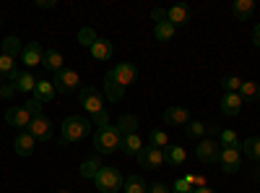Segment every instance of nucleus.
Segmentation results:
<instances>
[{
  "instance_id": "47",
  "label": "nucleus",
  "mask_w": 260,
  "mask_h": 193,
  "mask_svg": "<svg viewBox=\"0 0 260 193\" xmlns=\"http://www.w3.org/2000/svg\"><path fill=\"white\" fill-rule=\"evenodd\" d=\"M257 173H260V167H257Z\"/></svg>"
},
{
  "instance_id": "8",
  "label": "nucleus",
  "mask_w": 260,
  "mask_h": 193,
  "mask_svg": "<svg viewBox=\"0 0 260 193\" xmlns=\"http://www.w3.org/2000/svg\"><path fill=\"white\" fill-rule=\"evenodd\" d=\"M219 152H221V146L216 144L213 139H206V141H201L198 146H195V157H198L201 164H213V162H219Z\"/></svg>"
},
{
  "instance_id": "13",
  "label": "nucleus",
  "mask_w": 260,
  "mask_h": 193,
  "mask_svg": "<svg viewBox=\"0 0 260 193\" xmlns=\"http://www.w3.org/2000/svg\"><path fill=\"white\" fill-rule=\"evenodd\" d=\"M55 84L52 81H47V78H37V87H34V99L39 102V104H50L52 99H55Z\"/></svg>"
},
{
  "instance_id": "11",
  "label": "nucleus",
  "mask_w": 260,
  "mask_h": 193,
  "mask_svg": "<svg viewBox=\"0 0 260 193\" xmlns=\"http://www.w3.org/2000/svg\"><path fill=\"white\" fill-rule=\"evenodd\" d=\"M31 120H34V118H31V113L26 110V107H11V110L6 113V123L13 125L16 131H26Z\"/></svg>"
},
{
  "instance_id": "20",
  "label": "nucleus",
  "mask_w": 260,
  "mask_h": 193,
  "mask_svg": "<svg viewBox=\"0 0 260 193\" xmlns=\"http://www.w3.org/2000/svg\"><path fill=\"white\" fill-rule=\"evenodd\" d=\"M89 52H91L94 60H110L112 58V42L110 39H96L89 47Z\"/></svg>"
},
{
  "instance_id": "26",
  "label": "nucleus",
  "mask_w": 260,
  "mask_h": 193,
  "mask_svg": "<svg viewBox=\"0 0 260 193\" xmlns=\"http://www.w3.org/2000/svg\"><path fill=\"white\" fill-rule=\"evenodd\" d=\"M117 131H120L122 136L138 133V118H136V115H120V120H117Z\"/></svg>"
},
{
  "instance_id": "16",
  "label": "nucleus",
  "mask_w": 260,
  "mask_h": 193,
  "mask_svg": "<svg viewBox=\"0 0 260 193\" xmlns=\"http://www.w3.org/2000/svg\"><path fill=\"white\" fill-rule=\"evenodd\" d=\"M242 104H245V99L240 97V92H234V94H224V97H221V113H224L226 118H234V115H240Z\"/></svg>"
},
{
  "instance_id": "28",
  "label": "nucleus",
  "mask_w": 260,
  "mask_h": 193,
  "mask_svg": "<svg viewBox=\"0 0 260 193\" xmlns=\"http://www.w3.org/2000/svg\"><path fill=\"white\" fill-rule=\"evenodd\" d=\"M104 94H107V99H110V102H120L122 94H125V89L117 87L112 78H107V76H104Z\"/></svg>"
},
{
  "instance_id": "3",
  "label": "nucleus",
  "mask_w": 260,
  "mask_h": 193,
  "mask_svg": "<svg viewBox=\"0 0 260 193\" xmlns=\"http://www.w3.org/2000/svg\"><path fill=\"white\" fill-rule=\"evenodd\" d=\"M120 144H122V133L117 131V125H102V128H96L94 146H96L99 154H115V152H120Z\"/></svg>"
},
{
  "instance_id": "46",
  "label": "nucleus",
  "mask_w": 260,
  "mask_h": 193,
  "mask_svg": "<svg viewBox=\"0 0 260 193\" xmlns=\"http://www.w3.org/2000/svg\"><path fill=\"white\" fill-rule=\"evenodd\" d=\"M6 99V94H3V87H0V102H3Z\"/></svg>"
},
{
  "instance_id": "6",
  "label": "nucleus",
  "mask_w": 260,
  "mask_h": 193,
  "mask_svg": "<svg viewBox=\"0 0 260 193\" xmlns=\"http://www.w3.org/2000/svg\"><path fill=\"white\" fill-rule=\"evenodd\" d=\"M107 78H112V81L117 84V87L127 89L130 84H133V81L138 78V68L133 66V63H120V66H115V68L107 71Z\"/></svg>"
},
{
  "instance_id": "42",
  "label": "nucleus",
  "mask_w": 260,
  "mask_h": 193,
  "mask_svg": "<svg viewBox=\"0 0 260 193\" xmlns=\"http://www.w3.org/2000/svg\"><path fill=\"white\" fill-rule=\"evenodd\" d=\"M3 94H6V99L16 94V89H13V84H6V87H3Z\"/></svg>"
},
{
  "instance_id": "38",
  "label": "nucleus",
  "mask_w": 260,
  "mask_h": 193,
  "mask_svg": "<svg viewBox=\"0 0 260 193\" xmlns=\"http://www.w3.org/2000/svg\"><path fill=\"white\" fill-rule=\"evenodd\" d=\"M172 193H192V185H190L185 178H180L175 185H172Z\"/></svg>"
},
{
  "instance_id": "15",
  "label": "nucleus",
  "mask_w": 260,
  "mask_h": 193,
  "mask_svg": "<svg viewBox=\"0 0 260 193\" xmlns=\"http://www.w3.org/2000/svg\"><path fill=\"white\" fill-rule=\"evenodd\" d=\"M42 55H45V50H42L39 42H29L24 52H21V60H24L26 68H34V66H42Z\"/></svg>"
},
{
  "instance_id": "9",
  "label": "nucleus",
  "mask_w": 260,
  "mask_h": 193,
  "mask_svg": "<svg viewBox=\"0 0 260 193\" xmlns=\"http://www.w3.org/2000/svg\"><path fill=\"white\" fill-rule=\"evenodd\" d=\"M138 164L146 167V170H156L164 164V149H156V146H143L141 154H138Z\"/></svg>"
},
{
  "instance_id": "41",
  "label": "nucleus",
  "mask_w": 260,
  "mask_h": 193,
  "mask_svg": "<svg viewBox=\"0 0 260 193\" xmlns=\"http://www.w3.org/2000/svg\"><path fill=\"white\" fill-rule=\"evenodd\" d=\"M151 18H154L156 24H159V21H167V11H164V8H154V13H151Z\"/></svg>"
},
{
  "instance_id": "22",
  "label": "nucleus",
  "mask_w": 260,
  "mask_h": 193,
  "mask_svg": "<svg viewBox=\"0 0 260 193\" xmlns=\"http://www.w3.org/2000/svg\"><path fill=\"white\" fill-rule=\"evenodd\" d=\"M232 13L234 18H240V21H247L252 13H255V0H234V6H232Z\"/></svg>"
},
{
  "instance_id": "29",
  "label": "nucleus",
  "mask_w": 260,
  "mask_h": 193,
  "mask_svg": "<svg viewBox=\"0 0 260 193\" xmlns=\"http://www.w3.org/2000/svg\"><path fill=\"white\" fill-rule=\"evenodd\" d=\"M175 32H177V29L172 26L169 21H159V24L154 26V37H156L159 42H169L172 37H175Z\"/></svg>"
},
{
  "instance_id": "7",
  "label": "nucleus",
  "mask_w": 260,
  "mask_h": 193,
  "mask_svg": "<svg viewBox=\"0 0 260 193\" xmlns=\"http://www.w3.org/2000/svg\"><path fill=\"white\" fill-rule=\"evenodd\" d=\"M240 162H242V154H240V146H221L219 152V164L226 175L237 173L240 170Z\"/></svg>"
},
{
  "instance_id": "2",
  "label": "nucleus",
  "mask_w": 260,
  "mask_h": 193,
  "mask_svg": "<svg viewBox=\"0 0 260 193\" xmlns=\"http://www.w3.org/2000/svg\"><path fill=\"white\" fill-rule=\"evenodd\" d=\"M91 125H94V123H91L89 118H83V115L65 118L62 131H60V144H78V141H83V139H89Z\"/></svg>"
},
{
  "instance_id": "30",
  "label": "nucleus",
  "mask_w": 260,
  "mask_h": 193,
  "mask_svg": "<svg viewBox=\"0 0 260 193\" xmlns=\"http://www.w3.org/2000/svg\"><path fill=\"white\" fill-rule=\"evenodd\" d=\"M21 52H24V47H21V39H18V37H6V42H3V55L16 58V55H21Z\"/></svg>"
},
{
  "instance_id": "19",
  "label": "nucleus",
  "mask_w": 260,
  "mask_h": 193,
  "mask_svg": "<svg viewBox=\"0 0 260 193\" xmlns=\"http://www.w3.org/2000/svg\"><path fill=\"white\" fill-rule=\"evenodd\" d=\"M143 149V141L138 133H130V136H122V144H120V152H125L127 157H138Z\"/></svg>"
},
{
  "instance_id": "39",
  "label": "nucleus",
  "mask_w": 260,
  "mask_h": 193,
  "mask_svg": "<svg viewBox=\"0 0 260 193\" xmlns=\"http://www.w3.org/2000/svg\"><path fill=\"white\" fill-rule=\"evenodd\" d=\"M26 110L31 113V118H37V115H42V104H39L37 99H29V102H26Z\"/></svg>"
},
{
  "instance_id": "4",
  "label": "nucleus",
  "mask_w": 260,
  "mask_h": 193,
  "mask_svg": "<svg viewBox=\"0 0 260 193\" xmlns=\"http://www.w3.org/2000/svg\"><path fill=\"white\" fill-rule=\"evenodd\" d=\"M122 183H125V178L120 175V170H115V167H102L99 173L94 175V185H96L99 193H120Z\"/></svg>"
},
{
  "instance_id": "23",
  "label": "nucleus",
  "mask_w": 260,
  "mask_h": 193,
  "mask_svg": "<svg viewBox=\"0 0 260 193\" xmlns=\"http://www.w3.org/2000/svg\"><path fill=\"white\" fill-rule=\"evenodd\" d=\"M34 87H37V78H34V73H29V71H21V76L16 78V84H13V89L16 92H21V94H34Z\"/></svg>"
},
{
  "instance_id": "21",
  "label": "nucleus",
  "mask_w": 260,
  "mask_h": 193,
  "mask_svg": "<svg viewBox=\"0 0 260 193\" xmlns=\"http://www.w3.org/2000/svg\"><path fill=\"white\" fill-rule=\"evenodd\" d=\"M185 159H187V152H185L182 146H167L164 149V162L167 164L180 167V164H185Z\"/></svg>"
},
{
  "instance_id": "33",
  "label": "nucleus",
  "mask_w": 260,
  "mask_h": 193,
  "mask_svg": "<svg viewBox=\"0 0 260 193\" xmlns=\"http://www.w3.org/2000/svg\"><path fill=\"white\" fill-rule=\"evenodd\" d=\"M148 146L167 149V146H169V136H167L164 131H151V133H148Z\"/></svg>"
},
{
  "instance_id": "34",
  "label": "nucleus",
  "mask_w": 260,
  "mask_h": 193,
  "mask_svg": "<svg viewBox=\"0 0 260 193\" xmlns=\"http://www.w3.org/2000/svg\"><path fill=\"white\" fill-rule=\"evenodd\" d=\"M219 146H240V149H242V144H240V139H237V133L229 131V128L219 131Z\"/></svg>"
},
{
  "instance_id": "25",
  "label": "nucleus",
  "mask_w": 260,
  "mask_h": 193,
  "mask_svg": "<svg viewBox=\"0 0 260 193\" xmlns=\"http://www.w3.org/2000/svg\"><path fill=\"white\" fill-rule=\"evenodd\" d=\"M146 190H148V185L141 175H130L122 183V193H146Z\"/></svg>"
},
{
  "instance_id": "12",
  "label": "nucleus",
  "mask_w": 260,
  "mask_h": 193,
  "mask_svg": "<svg viewBox=\"0 0 260 193\" xmlns=\"http://www.w3.org/2000/svg\"><path fill=\"white\" fill-rule=\"evenodd\" d=\"M167 21H169V24L175 26V29H177V26H187L190 21H192V13H190L187 6L180 3V6H172V8L167 11Z\"/></svg>"
},
{
  "instance_id": "43",
  "label": "nucleus",
  "mask_w": 260,
  "mask_h": 193,
  "mask_svg": "<svg viewBox=\"0 0 260 193\" xmlns=\"http://www.w3.org/2000/svg\"><path fill=\"white\" fill-rule=\"evenodd\" d=\"M39 8H55V0H39Z\"/></svg>"
},
{
  "instance_id": "14",
  "label": "nucleus",
  "mask_w": 260,
  "mask_h": 193,
  "mask_svg": "<svg viewBox=\"0 0 260 193\" xmlns=\"http://www.w3.org/2000/svg\"><path fill=\"white\" fill-rule=\"evenodd\" d=\"M164 123L167 125H187L190 123V110L182 107V104H172L164 113Z\"/></svg>"
},
{
  "instance_id": "18",
  "label": "nucleus",
  "mask_w": 260,
  "mask_h": 193,
  "mask_svg": "<svg viewBox=\"0 0 260 193\" xmlns=\"http://www.w3.org/2000/svg\"><path fill=\"white\" fill-rule=\"evenodd\" d=\"M62 63H65V58H62L60 50H45V55H42V66H45L47 71H52V73H57V71L65 68Z\"/></svg>"
},
{
  "instance_id": "31",
  "label": "nucleus",
  "mask_w": 260,
  "mask_h": 193,
  "mask_svg": "<svg viewBox=\"0 0 260 193\" xmlns=\"http://www.w3.org/2000/svg\"><path fill=\"white\" fill-rule=\"evenodd\" d=\"M99 170H102V162L94 157V159H86V162L81 164V175H83V178H89V180H94V175L99 173Z\"/></svg>"
},
{
  "instance_id": "24",
  "label": "nucleus",
  "mask_w": 260,
  "mask_h": 193,
  "mask_svg": "<svg viewBox=\"0 0 260 193\" xmlns=\"http://www.w3.org/2000/svg\"><path fill=\"white\" fill-rule=\"evenodd\" d=\"M240 97H242L245 102H260V84H257V81H242Z\"/></svg>"
},
{
  "instance_id": "36",
  "label": "nucleus",
  "mask_w": 260,
  "mask_h": 193,
  "mask_svg": "<svg viewBox=\"0 0 260 193\" xmlns=\"http://www.w3.org/2000/svg\"><path fill=\"white\" fill-rule=\"evenodd\" d=\"M96 39H99V37L94 34V29H81V32H78V42H81L83 47H91Z\"/></svg>"
},
{
  "instance_id": "27",
  "label": "nucleus",
  "mask_w": 260,
  "mask_h": 193,
  "mask_svg": "<svg viewBox=\"0 0 260 193\" xmlns=\"http://www.w3.org/2000/svg\"><path fill=\"white\" fill-rule=\"evenodd\" d=\"M242 152L245 157H250L252 162H260V136H252L242 144Z\"/></svg>"
},
{
  "instance_id": "44",
  "label": "nucleus",
  "mask_w": 260,
  "mask_h": 193,
  "mask_svg": "<svg viewBox=\"0 0 260 193\" xmlns=\"http://www.w3.org/2000/svg\"><path fill=\"white\" fill-rule=\"evenodd\" d=\"M252 39H255V45H257V47H260V24H257V26H255V34H252Z\"/></svg>"
},
{
  "instance_id": "10",
  "label": "nucleus",
  "mask_w": 260,
  "mask_h": 193,
  "mask_svg": "<svg viewBox=\"0 0 260 193\" xmlns=\"http://www.w3.org/2000/svg\"><path fill=\"white\" fill-rule=\"evenodd\" d=\"M26 131H29L37 141H50V139H52V123H50V118H45V115H37V118L29 123Z\"/></svg>"
},
{
  "instance_id": "35",
  "label": "nucleus",
  "mask_w": 260,
  "mask_h": 193,
  "mask_svg": "<svg viewBox=\"0 0 260 193\" xmlns=\"http://www.w3.org/2000/svg\"><path fill=\"white\" fill-rule=\"evenodd\" d=\"M221 87H224V92H226V94H234V92H240V89H242V78H237V76H226V78L221 81Z\"/></svg>"
},
{
  "instance_id": "5",
  "label": "nucleus",
  "mask_w": 260,
  "mask_h": 193,
  "mask_svg": "<svg viewBox=\"0 0 260 193\" xmlns=\"http://www.w3.org/2000/svg\"><path fill=\"white\" fill-rule=\"evenodd\" d=\"M52 84H55V92H57V94H73V92H81V73L73 71V68H62V71L55 73Z\"/></svg>"
},
{
  "instance_id": "45",
  "label": "nucleus",
  "mask_w": 260,
  "mask_h": 193,
  "mask_svg": "<svg viewBox=\"0 0 260 193\" xmlns=\"http://www.w3.org/2000/svg\"><path fill=\"white\" fill-rule=\"evenodd\" d=\"M192 193H213V190H211V188H208V185H206V188H195V190H192Z\"/></svg>"
},
{
  "instance_id": "37",
  "label": "nucleus",
  "mask_w": 260,
  "mask_h": 193,
  "mask_svg": "<svg viewBox=\"0 0 260 193\" xmlns=\"http://www.w3.org/2000/svg\"><path fill=\"white\" fill-rule=\"evenodd\" d=\"M185 180H187L192 188H206V185H208L203 175H192V173H187V175H185Z\"/></svg>"
},
{
  "instance_id": "1",
  "label": "nucleus",
  "mask_w": 260,
  "mask_h": 193,
  "mask_svg": "<svg viewBox=\"0 0 260 193\" xmlns=\"http://www.w3.org/2000/svg\"><path fill=\"white\" fill-rule=\"evenodd\" d=\"M78 99H81V107H83L86 113H89V118L94 120V125H96V128L110 125V115H107L104 99H102V94H99L94 87H81Z\"/></svg>"
},
{
  "instance_id": "32",
  "label": "nucleus",
  "mask_w": 260,
  "mask_h": 193,
  "mask_svg": "<svg viewBox=\"0 0 260 193\" xmlns=\"http://www.w3.org/2000/svg\"><path fill=\"white\" fill-rule=\"evenodd\" d=\"M185 133H187L190 139H201L203 133H208V125H203V123H198V120H190V123L185 125Z\"/></svg>"
},
{
  "instance_id": "40",
  "label": "nucleus",
  "mask_w": 260,
  "mask_h": 193,
  "mask_svg": "<svg viewBox=\"0 0 260 193\" xmlns=\"http://www.w3.org/2000/svg\"><path fill=\"white\" fill-rule=\"evenodd\" d=\"M146 193H172V188H167L164 183H154V185H148Z\"/></svg>"
},
{
  "instance_id": "17",
  "label": "nucleus",
  "mask_w": 260,
  "mask_h": 193,
  "mask_svg": "<svg viewBox=\"0 0 260 193\" xmlns=\"http://www.w3.org/2000/svg\"><path fill=\"white\" fill-rule=\"evenodd\" d=\"M34 149H37V139H34L29 131H21V133L16 136V154H18V157H31Z\"/></svg>"
}]
</instances>
